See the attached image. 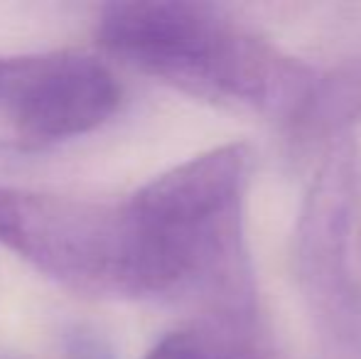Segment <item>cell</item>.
I'll list each match as a JSON object with an SVG mask.
<instances>
[{"mask_svg":"<svg viewBox=\"0 0 361 359\" xmlns=\"http://www.w3.org/2000/svg\"><path fill=\"white\" fill-rule=\"evenodd\" d=\"M357 168L352 140L332 143L295 226V278L317 340V359H361V283L349 259Z\"/></svg>","mask_w":361,"mask_h":359,"instance_id":"4","label":"cell"},{"mask_svg":"<svg viewBox=\"0 0 361 359\" xmlns=\"http://www.w3.org/2000/svg\"><path fill=\"white\" fill-rule=\"evenodd\" d=\"M0 244L69 291L155 300L145 236L126 202L0 187Z\"/></svg>","mask_w":361,"mask_h":359,"instance_id":"3","label":"cell"},{"mask_svg":"<svg viewBox=\"0 0 361 359\" xmlns=\"http://www.w3.org/2000/svg\"><path fill=\"white\" fill-rule=\"evenodd\" d=\"M361 121V57L349 59L327 74H317L302 114L298 116L290 133L298 140H319L339 135Z\"/></svg>","mask_w":361,"mask_h":359,"instance_id":"7","label":"cell"},{"mask_svg":"<svg viewBox=\"0 0 361 359\" xmlns=\"http://www.w3.org/2000/svg\"><path fill=\"white\" fill-rule=\"evenodd\" d=\"M96 37L143 74L197 99L293 126L317 72L226 10L185 0L111 3Z\"/></svg>","mask_w":361,"mask_h":359,"instance_id":"1","label":"cell"},{"mask_svg":"<svg viewBox=\"0 0 361 359\" xmlns=\"http://www.w3.org/2000/svg\"><path fill=\"white\" fill-rule=\"evenodd\" d=\"M248 158L243 143L219 145L126 202L143 229L155 300L192 303L209 320H258L243 236Z\"/></svg>","mask_w":361,"mask_h":359,"instance_id":"2","label":"cell"},{"mask_svg":"<svg viewBox=\"0 0 361 359\" xmlns=\"http://www.w3.org/2000/svg\"><path fill=\"white\" fill-rule=\"evenodd\" d=\"M74 345H72V355L76 359H111V350L104 340L99 337L89 335V332H76L72 337Z\"/></svg>","mask_w":361,"mask_h":359,"instance_id":"8","label":"cell"},{"mask_svg":"<svg viewBox=\"0 0 361 359\" xmlns=\"http://www.w3.org/2000/svg\"><path fill=\"white\" fill-rule=\"evenodd\" d=\"M143 359H276L258 322L197 317L165 335Z\"/></svg>","mask_w":361,"mask_h":359,"instance_id":"6","label":"cell"},{"mask_svg":"<svg viewBox=\"0 0 361 359\" xmlns=\"http://www.w3.org/2000/svg\"><path fill=\"white\" fill-rule=\"evenodd\" d=\"M121 87L96 57L79 52L0 54V116L27 143L89 133L116 114Z\"/></svg>","mask_w":361,"mask_h":359,"instance_id":"5","label":"cell"}]
</instances>
